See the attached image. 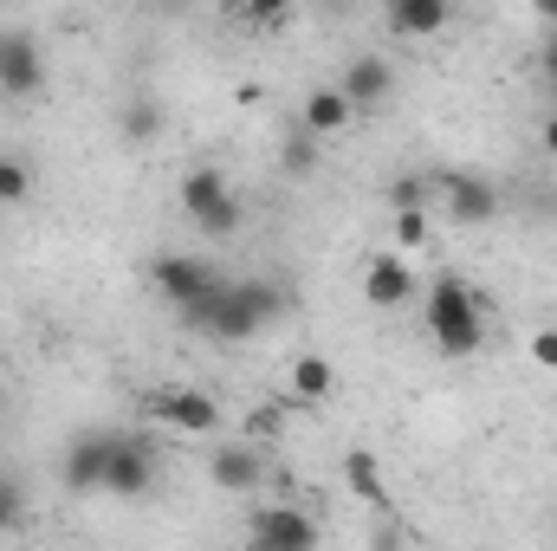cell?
<instances>
[{"instance_id": "17", "label": "cell", "mask_w": 557, "mask_h": 551, "mask_svg": "<svg viewBox=\"0 0 557 551\" xmlns=\"http://www.w3.org/2000/svg\"><path fill=\"white\" fill-rule=\"evenodd\" d=\"M331 396H337V370H331V357H318V351L292 357V403H331Z\"/></svg>"}, {"instance_id": "24", "label": "cell", "mask_w": 557, "mask_h": 551, "mask_svg": "<svg viewBox=\"0 0 557 551\" xmlns=\"http://www.w3.org/2000/svg\"><path fill=\"white\" fill-rule=\"evenodd\" d=\"M532 364L539 370H557V331L545 325V331H532Z\"/></svg>"}, {"instance_id": "16", "label": "cell", "mask_w": 557, "mask_h": 551, "mask_svg": "<svg viewBox=\"0 0 557 551\" xmlns=\"http://www.w3.org/2000/svg\"><path fill=\"white\" fill-rule=\"evenodd\" d=\"M447 20H454V7H447V0H396V7L383 13V26H389L396 39H434Z\"/></svg>"}, {"instance_id": "4", "label": "cell", "mask_w": 557, "mask_h": 551, "mask_svg": "<svg viewBox=\"0 0 557 551\" xmlns=\"http://www.w3.org/2000/svg\"><path fill=\"white\" fill-rule=\"evenodd\" d=\"M182 215L201 228V234H214V241H227L234 228H240V195H234V182L214 169V162H201V169H188L182 175Z\"/></svg>"}, {"instance_id": "5", "label": "cell", "mask_w": 557, "mask_h": 551, "mask_svg": "<svg viewBox=\"0 0 557 551\" xmlns=\"http://www.w3.org/2000/svg\"><path fill=\"white\" fill-rule=\"evenodd\" d=\"M428 188H434L441 215L460 221V228H486L499 215V188L486 175H473V169H441V175H428Z\"/></svg>"}, {"instance_id": "27", "label": "cell", "mask_w": 557, "mask_h": 551, "mask_svg": "<svg viewBox=\"0 0 557 551\" xmlns=\"http://www.w3.org/2000/svg\"><path fill=\"white\" fill-rule=\"evenodd\" d=\"M539 65H545V78H552V91H557V33L539 46Z\"/></svg>"}, {"instance_id": "9", "label": "cell", "mask_w": 557, "mask_h": 551, "mask_svg": "<svg viewBox=\"0 0 557 551\" xmlns=\"http://www.w3.org/2000/svg\"><path fill=\"white\" fill-rule=\"evenodd\" d=\"M156 487V448L143 441V434H117V448H111V474H104V493H117V500H143Z\"/></svg>"}, {"instance_id": "14", "label": "cell", "mask_w": 557, "mask_h": 551, "mask_svg": "<svg viewBox=\"0 0 557 551\" xmlns=\"http://www.w3.org/2000/svg\"><path fill=\"white\" fill-rule=\"evenodd\" d=\"M344 487H350L370 513L396 519V493H389V480H383V467H376V454H370V448H350V454H344Z\"/></svg>"}, {"instance_id": "6", "label": "cell", "mask_w": 557, "mask_h": 551, "mask_svg": "<svg viewBox=\"0 0 557 551\" xmlns=\"http://www.w3.org/2000/svg\"><path fill=\"white\" fill-rule=\"evenodd\" d=\"M39 85H46V52H39V39H33L26 26H0V98L26 105V98H39Z\"/></svg>"}, {"instance_id": "12", "label": "cell", "mask_w": 557, "mask_h": 551, "mask_svg": "<svg viewBox=\"0 0 557 551\" xmlns=\"http://www.w3.org/2000/svg\"><path fill=\"white\" fill-rule=\"evenodd\" d=\"M149 409L162 415L169 428H182V434H214V428H221V403H214L208 390H195V383H175V390H162Z\"/></svg>"}, {"instance_id": "8", "label": "cell", "mask_w": 557, "mask_h": 551, "mask_svg": "<svg viewBox=\"0 0 557 551\" xmlns=\"http://www.w3.org/2000/svg\"><path fill=\"white\" fill-rule=\"evenodd\" d=\"M337 91H344L350 111H383L389 91H396V65H389L383 52H357V59L344 65V78H337Z\"/></svg>"}, {"instance_id": "1", "label": "cell", "mask_w": 557, "mask_h": 551, "mask_svg": "<svg viewBox=\"0 0 557 551\" xmlns=\"http://www.w3.org/2000/svg\"><path fill=\"white\" fill-rule=\"evenodd\" d=\"M421 318H428V338H434L441 357H473L486 344V298L460 273H441L428 285V311Z\"/></svg>"}, {"instance_id": "11", "label": "cell", "mask_w": 557, "mask_h": 551, "mask_svg": "<svg viewBox=\"0 0 557 551\" xmlns=\"http://www.w3.org/2000/svg\"><path fill=\"white\" fill-rule=\"evenodd\" d=\"M267 454L253 448V441H227V448H214L208 454V480L221 487V493H253V487H267Z\"/></svg>"}, {"instance_id": "18", "label": "cell", "mask_w": 557, "mask_h": 551, "mask_svg": "<svg viewBox=\"0 0 557 551\" xmlns=\"http://www.w3.org/2000/svg\"><path fill=\"white\" fill-rule=\"evenodd\" d=\"M117 137L124 143H156L162 137V105H156V98H131V105L117 111Z\"/></svg>"}, {"instance_id": "10", "label": "cell", "mask_w": 557, "mask_h": 551, "mask_svg": "<svg viewBox=\"0 0 557 551\" xmlns=\"http://www.w3.org/2000/svg\"><path fill=\"white\" fill-rule=\"evenodd\" d=\"M111 448H117V434L111 428H91V434H78L72 448H65V487L72 493H98L104 487V474H111Z\"/></svg>"}, {"instance_id": "21", "label": "cell", "mask_w": 557, "mask_h": 551, "mask_svg": "<svg viewBox=\"0 0 557 551\" xmlns=\"http://www.w3.org/2000/svg\"><path fill=\"white\" fill-rule=\"evenodd\" d=\"M33 195V169L20 156H0V208H20Z\"/></svg>"}, {"instance_id": "2", "label": "cell", "mask_w": 557, "mask_h": 551, "mask_svg": "<svg viewBox=\"0 0 557 551\" xmlns=\"http://www.w3.org/2000/svg\"><path fill=\"white\" fill-rule=\"evenodd\" d=\"M278 311H285V292H278L273 279H227L201 331H208V338H221V344H247L253 331H267V325H273Z\"/></svg>"}, {"instance_id": "25", "label": "cell", "mask_w": 557, "mask_h": 551, "mask_svg": "<svg viewBox=\"0 0 557 551\" xmlns=\"http://www.w3.org/2000/svg\"><path fill=\"white\" fill-rule=\"evenodd\" d=\"M396 241L403 247H421L428 241V215H396Z\"/></svg>"}, {"instance_id": "29", "label": "cell", "mask_w": 557, "mask_h": 551, "mask_svg": "<svg viewBox=\"0 0 557 551\" xmlns=\"http://www.w3.org/2000/svg\"><path fill=\"white\" fill-rule=\"evenodd\" d=\"M539 7H545V20H552V26H557V0H539Z\"/></svg>"}, {"instance_id": "22", "label": "cell", "mask_w": 557, "mask_h": 551, "mask_svg": "<svg viewBox=\"0 0 557 551\" xmlns=\"http://www.w3.org/2000/svg\"><path fill=\"white\" fill-rule=\"evenodd\" d=\"M273 434H285V409H278V403L247 409V441H273Z\"/></svg>"}, {"instance_id": "23", "label": "cell", "mask_w": 557, "mask_h": 551, "mask_svg": "<svg viewBox=\"0 0 557 551\" xmlns=\"http://www.w3.org/2000/svg\"><path fill=\"white\" fill-rule=\"evenodd\" d=\"M20 513H26V493H20L13 480H0V532H7V526H20Z\"/></svg>"}, {"instance_id": "13", "label": "cell", "mask_w": 557, "mask_h": 551, "mask_svg": "<svg viewBox=\"0 0 557 551\" xmlns=\"http://www.w3.org/2000/svg\"><path fill=\"white\" fill-rule=\"evenodd\" d=\"M416 292H421V285H416V273H409V260H403V254H376V260L363 267V298H370L376 311H403Z\"/></svg>"}, {"instance_id": "3", "label": "cell", "mask_w": 557, "mask_h": 551, "mask_svg": "<svg viewBox=\"0 0 557 551\" xmlns=\"http://www.w3.org/2000/svg\"><path fill=\"white\" fill-rule=\"evenodd\" d=\"M149 279H156V292L182 311V325H195V331L208 325V311H214V298H221V285H227L208 260H188V254H156V260H149Z\"/></svg>"}, {"instance_id": "26", "label": "cell", "mask_w": 557, "mask_h": 551, "mask_svg": "<svg viewBox=\"0 0 557 551\" xmlns=\"http://www.w3.org/2000/svg\"><path fill=\"white\" fill-rule=\"evenodd\" d=\"M247 20H253V26H285L292 7H273V0H267V7H247Z\"/></svg>"}, {"instance_id": "19", "label": "cell", "mask_w": 557, "mask_h": 551, "mask_svg": "<svg viewBox=\"0 0 557 551\" xmlns=\"http://www.w3.org/2000/svg\"><path fill=\"white\" fill-rule=\"evenodd\" d=\"M389 208H396V215H428V208H434L428 175H396V182H389Z\"/></svg>"}, {"instance_id": "7", "label": "cell", "mask_w": 557, "mask_h": 551, "mask_svg": "<svg viewBox=\"0 0 557 551\" xmlns=\"http://www.w3.org/2000/svg\"><path fill=\"white\" fill-rule=\"evenodd\" d=\"M247 551H318V519L305 506H267L247 519Z\"/></svg>"}, {"instance_id": "15", "label": "cell", "mask_w": 557, "mask_h": 551, "mask_svg": "<svg viewBox=\"0 0 557 551\" xmlns=\"http://www.w3.org/2000/svg\"><path fill=\"white\" fill-rule=\"evenodd\" d=\"M350 118H357V111L344 105V91H337V85H311V91H305V105H298V131H311L318 143L337 137Z\"/></svg>"}, {"instance_id": "20", "label": "cell", "mask_w": 557, "mask_h": 551, "mask_svg": "<svg viewBox=\"0 0 557 551\" xmlns=\"http://www.w3.org/2000/svg\"><path fill=\"white\" fill-rule=\"evenodd\" d=\"M278 169L285 175H311L318 169V137L311 131H292V137L278 143Z\"/></svg>"}, {"instance_id": "28", "label": "cell", "mask_w": 557, "mask_h": 551, "mask_svg": "<svg viewBox=\"0 0 557 551\" xmlns=\"http://www.w3.org/2000/svg\"><path fill=\"white\" fill-rule=\"evenodd\" d=\"M539 143H545V156H557V111L545 118V131H539Z\"/></svg>"}]
</instances>
